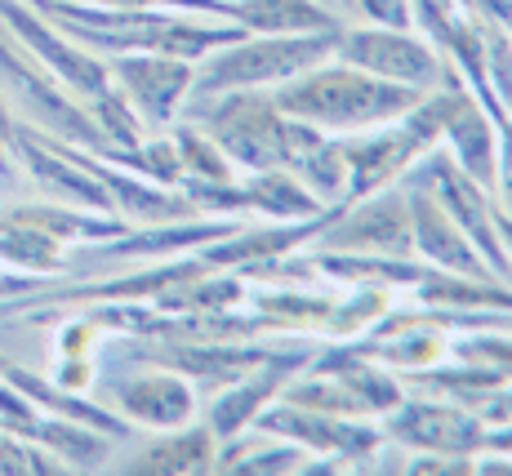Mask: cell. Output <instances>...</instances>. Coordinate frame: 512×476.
I'll return each instance as SVG.
<instances>
[{
	"label": "cell",
	"mask_w": 512,
	"mask_h": 476,
	"mask_svg": "<svg viewBox=\"0 0 512 476\" xmlns=\"http://www.w3.org/2000/svg\"><path fill=\"white\" fill-rule=\"evenodd\" d=\"M477 9L486 18H495L499 27H508V32H512V0H477Z\"/></svg>",
	"instance_id": "cell-29"
},
{
	"label": "cell",
	"mask_w": 512,
	"mask_h": 476,
	"mask_svg": "<svg viewBox=\"0 0 512 476\" xmlns=\"http://www.w3.org/2000/svg\"><path fill=\"white\" fill-rule=\"evenodd\" d=\"M0 27H5V32L32 54L49 76H54V81H63L67 89H72L81 103H90V98L112 89L107 58H98L94 49L76 45L67 32H58L32 0H0Z\"/></svg>",
	"instance_id": "cell-11"
},
{
	"label": "cell",
	"mask_w": 512,
	"mask_h": 476,
	"mask_svg": "<svg viewBox=\"0 0 512 476\" xmlns=\"http://www.w3.org/2000/svg\"><path fill=\"white\" fill-rule=\"evenodd\" d=\"M352 9L379 27H415V5L410 0H352Z\"/></svg>",
	"instance_id": "cell-26"
},
{
	"label": "cell",
	"mask_w": 512,
	"mask_h": 476,
	"mask_svg": "<svg viewBox=\"0 0 512 476\" xmlns=\"http://www.w3.org/2000/svg\"><path fill=\"white\" fill-rule=\"evenodd\" d=\"M170 138H174V147H179L183 178H201V183H228V178L241 174V170H236V165L228 161V156H223V147L201 130V125L174 121Z\"/></svg>",
	"instance_id": "cell-21"
},
{
	"label": "cell",
	"mask_w": 512,
	"mask_h": 476,
	"mask_svg": "<svg viewBox=\"0 0 512 476\" xmlns=\"http://www.w3.org/2000/svg\"><path fill=\"white\" fill-rule=\"evenodd\" d=\"M432 147H441V116H437L432 94H423L397 121L374 125V130H361V134H343L348 187H343L339 205H352V201H361V196L379 192V187L401 183Z\"/></svg>",
	"instance_id": "cell-5"
},
{
	"label": "cell",
	"mask_w": 512,
	"mask_h": 476,
	"mask_svg": "<svg viewBox=\"0 0 512 476\" xmlns=\"http://www.w3.org/2000/svg\"><path fill=\"white\" fill-rule=\"evenodd\" d=\"M214 459H219V436L210 432V423H183V428H170L165 436L147 441L139 454L125 459L121 472L130 476H205L214 472Z\"/></svg>",
	"instance_id": "cell-16"
},
{
	"label": "cell",
	"mask_w": 512,
	"mask_h": 476,
	"mask_svg": "<svg viewBox=\"0 0 512 476\" xmlns=\"http://www.w3.org/2000/svg\"><path fill=\"white\" fill-rule=\"evenodd\" d=\"M241 192H245V214L268 218V223H294V218H312L330 210V205H321L312 196V187L299 174L281 170V165L241 174Z\"/></svg>",
	"instance_id": "cell-19"
},
{
	"label": "cell",
	"mask_w": 512,
	"mask_h": 476,
	"mask_svg": "<svg viewBox=\"0 0 512 476\" xmlns=\"http://www.w3.org/2000/svg\"><path fill=\"white\" fill-rule=\"evenodd\" d=\"M5 365H9V356H0V374H5Z\"/></svg>",
	"instance_id": "cell-33"
},
{
	"label": "cell",
	"mask_w": 512,
	"mask_h": 476,
	"mask_svg": "<svg viewBox=\"0 0 512 476\" xmlns=\"http://www.w3.org/2000/svg\"><path fill=\"white\" fill-rule=\"evenodd\" d=\"M183 116L201 125L223 156L241 174L250 170H290L299 121L285 116L272 98V89H223V94H192L183 103Z\"/></svg>",
	"instance_id": "cell-3"
},
{
	"label": "cell",
	"mask_w": 512,
	"mask_h": 476,
	"mask_svg": "<svg viewBox=\"0 0 512 476\" xmlns=\"http://www.w3.org/2000/svg\"><path fill=\"white\" fill-rule=\"evenodd\" d=\"M0 81L14 89V98L23 103V112H32V125L54 138H67L76 147H90V152H103L107 138L98 134L90 107L72 94L63 81L45 72L14 36L0 27Z\"/></svg>",
	"instance_id": "cell-6"
},
{
	"label": "cell",
	"mask_w": 512,
	"mask_h": 476,
	"mask_svg": "<svg viewBox=\"0 0 512 476\" xmlns=\"http://www.w3.org/2000/svg\"><path fill=\"white\" fill-rule=\"evenodd\" d=\"M58 472H67L58 454H49L45 445L27 441V436L0 428V476H58Z\"/></svg>",
	"instance_id": "cell-23"
},
{
	"label": "cell",
	"mask_w": 512,
	"mask_h": 476,
	"mask_svg": "<svg viewBox=\"0 0 512 476\" xmlns=\"http://www.w3.org/2000/svg\"><path fill=\"white\" fill-rule=\"evenodd\" d=\"M495 205L512 214V107L499 121V152H495Z\"/></svg>",
	"instance_id": "cell-25"
},
{
	"label": "cell",
	"mask_w": 512,
	"mask_h": 476,
	"mask_svg": "<svg viewBox=\"0 0 512 476\" xmlns=\"http://www.w3.org/2000/svg\"><path fill=\"white\" fill-rule=\"evenodd\" d=\"M379 423L388 432V441L406 445L410 454H455V459H477L486 450L490 432L472 405H459L450 396L432 392H406Z\"/></svg>",
	"instance_id": "cell-9"
},
{
	"label": "cell",
	"mask_w": 512,
	"mask_h": 476,
	"mask_svg": "<svg viewBox=\"0 0 512 476\" xmlns=\"http://www.w3.org/2000/svg\"><path fill=\"white\" fill-rule=\"evenodd\" d=\"M18 174V161H14V152H9V138L0 134V178H14Z\"/></svg>",
	"instance_id": "cell-30"
},
{
	"label": "cell",
	"mask_w": 512,
	"mask_h": 476,
	"mask_svg": "<svg viewBox=\"0 0 512 476\" xmlns=\"http://www.w3.org/2000/svg\"><path fill=\"white\" fill-rule=\"evenodd\" d=\"M308 361H312V347H303V343L277 347L263 365L245 370L241 379L223 383V388L210 396V410H205V423H210V432L219 436V445L250 432L254 419L285 392V383H290L299 370H308Z\"/></svg>",
	"instance_id": "cell-13"
},
{
	"label": "cell",
	"mask_w": 512,
	"mask_h": 476,
	"mask_svg": "<svg viewBox=\"0 0 512 476\" xmlns=\"http://www.w3.org/2000/svg\"><path fill=\"white\" fill-rule=\"evenodd\" d=\"M103 9H174V14H210L219 18V0H81Z\"/></svg>",
	"instance_id": "cell-27"
},
{
	"label": "cell",
	"mask_w": 512,
	"mask_h": 476,
	"mask_svg": "<svg viewBox=\"0 0 512 476\" xmlns=\"http://www.w3.org/2000/svg\"><path fill=\"white\" fill-rule=\"evenodd\" d=\"M334 58L361 67L370 76H383L392 85H410L419 94H432L446 76V54L419 32V27H343L334 41Z\"/></svg>",
	"instance_id": "cell-8"
},
{
	"label": "cell",
	"mask_w": 512,
	"mask_h": 476,
	"mask_svg": "<svg viewBox=\"0 0 512 476\" xmlns=\"http://www.w3.org/2000/svg\"><path fill=\"white\" fill-rule=\"evenodd\" d=\"M36 9L94 54H174L201 63L219 45L241 41L245 27L210 14H174V9H103L81 0H32Z\"/></svg>",
	"instance_id": "cell-1"
},
{
	"label": "cell",
	"mask_w": 512,
	"mask_h": 476,
	"mask_svg": "<svg viewBox=\"0 0 512 476\" xmlns=\"http://www.w3.org/2000/svg\"><path fill=\"white\" fill-rule=\"evenodd\" d=\"M112 410L125 414L134 428H152V432H170L196 419L201 410V388L187 374L170 370V365H152L143 374L112 383Z\"/></svg>",
	"instance_id": "cell-14"
},
{
	"label": "cell",
	"mask_w": 512,
	"mask_h": 476,
	"mask_svg": "<svg viewBox=\"0 0 512 476\" xmlns=\"http://www.w3.org/2000/svg\"><path fill=\"white\" fill-rule=\"evenodd\" d=\"M272 98H277V107L285 116L343 138V134H361V130H374V125L397 121L423 94L410 85H392L383 76H370L330 54L326 63L308 67L294 81L277 85Z\"/></svg>",
	"instance_id": "cell-2"
},
{
	"label": "cell",
	"mask_w": 512,
	"mask_h": 476,
	"mask_svg": "<svg viewBox=\"0 0 512 476\" xmlns=\"http://www.w3.org/2000/svg\"><path fill=\"white\" fill-rule=\"evenodd\" d=\"M228 5H232V0H219V18H223V14H228Z\"/></svg>",
	"instance_id": "cell-32"
},
{
	"label": "cell",
	"mask_w": 512,
	"mask_h": 476,
	"mask_svg": "<svg viewBox=\"0 0 512 476\" xmlns=\"http://www.w3.org/2000/svg\"><path fill=\"white\" fill-rule=\"evenodd\" d=\"M401 472L410 476H472V459H455V454H410Z\"/></svg>",
	"instance_id": "cell-28"
},
{
	"label": "cell",
	"mask_w": 512,
	"mask_h": 476,
	"mask_svg": "<svg viewBox=\"0 0 512 476\" xmlns=\"http://www.w3.org/2000/svg\"><path fill=\"white\" fill-rule=\"evenodd\" d=\"M107 72L147 130H165L179 121L196 81L192 58L174 54H107Z\"/></svg>",
	"instance_id": "cell-12"
},
{
	"label": "cell",
	"mask_w": 512,
	"mask_h": 476,
	"mask_svg": "<svg viewBox=\"0 0 512 476\" xmlns=\"http://www.w3.org/2000/svg\"><path fill=\"white\" fill-rule=\"evenodd\" d=\"M410 201V236H415V259L446 267L455 276H472V281H495L486 259L477 254V245L468 241V232L450 218V210L419 183H406Z\"/></svg>",
	"instance_id": "cell-15"
},
{
	"label": "cell",
	"mask_w": 512,
	"mask_h": 476,
	"mask_svg": "<svg viewBox=\"0 0 512 476\" xmlns=\"http://www.w3.org/2000/svg\"><path fill=\"white\" fill-rule=\"evenodd\" d=\"M303 250L326 254H383V259H415V236H410V201L406 183L379 187L352 205H334V218L312 236Z\"/></svg>",
	"instance_id": "cell-7"
},
{
	"label": "cell",
	"mask_w": 512,
	"mask_h": 476,
	"mask_svg": "<svg viewBox=\"0 0 512 476\" xmlns=\"http://www.w3.org/2000/svg\"><path fill=\"white\" fill-rule=\"evenodd\" d=\"M228 23L259 36H303V32H339V18L321 0H232Z\"/></svg>",
	"instance_id": "cell-18"
},
{
	"label": "cell",
	"mask_w": 512,
	"mask_h": 476,
	"mask_svg": "<svg viewBox=\"0 0 512 476\" xmlns=\"http://www.w3.org/2000/svg\"><path fill=\"white\" fill-rule=\"evenodd\" d=\"M85 107H90V116H94L98 134L107 138V147H134V143H143L147 138V125L139 121V112L125 103V94L116 85L107 89V94L90 98Z\"/></svg>",
	"instance_id": "cell-22"
},
{
	"label": "cell",
	"mask_w": 512,
	"mask_h": 476,
	"mask_svg": "<svg viewBox=\"0 0 512 476\" xmlns=\"http://www.w3.org/2000/svg\"><path fill=\"white\" fill-rule=\"evenodd\" d=\"M343 32V27H339ZM339 32H303V36H259L245 32L241 41L219 45L196 63L192 94H223V89H277L299 72L326 63Z\"/></svg>",
	"instance_id": "cell-4"
},
{
	"label": "cell",
	"mask_w": 512,
	"mask_h": 476,
	"mask_svg": "<svg viewBox=\"0 0 512 476\" xmlns=\"http://www.w3.org/2000/svg\"><path fill=\"white\" fill-rule=\"evenodd\" d=\"M0 267L58 281V276L67 272V245H58L45 227L27 223V218H18L5 205V210H0Z\"/></svg>",
	"instance_id": "cell-20"
},
{
	"label": "cell",
	"mask_w": 512,
	"mask_h": 476,
	"mask_svg": "<svg viewBox=\"0 0 512 476\" xmlns=\"http://www.w3.org/2000/svg\"><path fill=\"white\" fill-rule=\"evenodd\" d=\"M14 121H18V116L9 112V98L0 94V134H5V138H9V130H14Z\"/></svg>",
	"instance_id": "cell-31"
},
{
	"label": "cell",
	"mask_w": 512,
	"mask_h": 476,
	"mask_svg": "<svg viewBox=\"0 0 512 476\" xmlns=\"http://www.w3.org/2000/svg\"><path fill=\"white\" fill-rule=\"evenodd\" d=\"M5 379L14 383V388L36 405V410L58 414V419H72V423H85V428L112 436V441L130 436V428H134L125 414H116L112 405L94 401L90 392H67V388H58V383H49V374H36V370H27V365H14V361H9V365H5Z\"/></svg>",
	"instance_id": "cell-17"
},
{
	"label": "cell",
	"mask_w": 512,
	"mask_h": 476,
	"mask_svg": "<svg viewBox=\"0 0 512 476\" xmlns=\"http://www.w3.org/2000/svg\"><path fill=\"white\" fill-rule=\"evenodd\" d=\"M49 383H58V388H67V392H94V383H98L94 356H54Z\"/></svg>",
	"instance_id": "cell-24"
},
{
	"label": "cell",
	"mask_w": 512,
	"mask_h": 476,
	"mask_svg": "<svg viewBox=\"0 0 512 476\" xmlns=\"http://www.w3.org/2000/svg\"><path fill=\"white\" fill-rule=\"evenodd\" d=\"M254 432L294 441L308 454H334V459L352 463V472L374 463L383 454V445H388V432H383L379 419H348V414L303 410V405L285 401V396H277V401L254 419Z\"/></svg>",
	"instance_id": "cell-10"
}]
</instances>
